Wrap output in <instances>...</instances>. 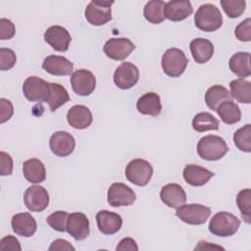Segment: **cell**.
Listing matches in <instances>:
<instances>
[{"label": "cell", "instance_id": "cell-1", "mask_svg": "<svg viewBox=\"0 0 251 251\" xmlns=\"http://www.w3.org/2000/svg\"><path fill=\"white\" fill-rule=\"evenodd\" d=\"M228 151L225 139L219 135L208 134L200 138L197 143V153L199 157L207 161H218Z\"/></svg>", "mask_w": 251, "mask_h": 251}, {"label": "cell", "instance_id": "cell-2", "mask_svg": "<svg viewBox=\"0 0 251 251\" xmlns=\"http://www.w3.org/2000/svg\"><path fill=\"white\" fill-rule=\"evenodd\" d=\"M194 24L200 30L215 31L222 26L223 16L217 6L209 3L203 4L195 13Z\"/></svg>", "mask_w": 251, "mask_h": 251}, {"label": "cell", "instance_id": "cell-3", "mask_svg": "<svg viewBox=\"0 0 251 251\" xmlns=\"http://www.w3.org/2000/svg\"><path fill=\"white\" fill-rule=\"evenodd\" d=\"M240 226V220L228 212L215 214L209 223V231L217 236L227 237L237 232Z\"/></svg>", "mask_w": 251, "mask_h": 251}, {"label": "cell", "instance_id": "cell-4", "mask_svg": "<svg viewBox=\"0 0 251 251\" xmlns=\"http://www.w3.org/2000/svg\"><path fill=\"white\" fill-rule=\"evenodd\" d=\"M188 60L184 52L178 48H170L162 56V69L171 77L180 76L187 67Z\"/></svg>", "mask_w": 251, "mask_h": 251}, {"label": "cell", "instance_id": "cell-5", "mask_svg": "<svg viewBox=\"0 0 251 251\" xmlns=\"http://www.w3.org/2000/svg\"><path fill=\"white\" fill-rule=\"evenodd\" d=\"M126 177L137 186H145L153 176L151 164L144 159H133L126 168Z\"/></svg>", "mask_w": 251, "mask_h": 251}, {"label": "cell", "instance_id": "cell-6", "mask_svg": "<svg viewBox=\"0 0 251 251\" xmlns=\"http://www.w3.org/2000/svg\"><path fill=\"white\" fill-rule=\"evenodd\" d=\"M50 83L36 75L28 76L24 81L23 93L28 101L47 103L51 91Z\"/></svg>", "mask_w": 251, "mask_h": 251}, {"label": "cell", "instance_id": "cell-7", "mask_svg": "<svg viewBox=\"0 0 251 251\" xmlns=\"http://www.w3.org/2000/svg\"><path fill=\"white\" fill-rule=\"evenodd\" d=\"M114 1L92 0L85 8V19L92 25H103L112 20L111 6Z\"/></svg>", "mask_w": 251, "mask_h": 251}, {"label": "cell", "instance_id": "cell-8", "mask_svg": "<svg viewBox=\"0 0 251 251\" xmlns=\"http://www.w3.org/2000/svg\"><path fill=\"white\" fill-rule=\"evenodd\" d=\"M176 216L185 224L198 226L206 223L211 216V209L201 204H183L176 208Z\"/></svg>", "mask_w": 251, "mask_h": 251}, {"label": "cell", "instance_id": "cell-9", "mask_svg": "<svg viewBox=\"0 0 251 251\" xmlns=\"http://www.w3.org/2000/svg\"><path fill=\"white\" fill-rule=\"evenodd\" d=\"M136 199L134 191L125 183H112L108 189L107 201L112 207L130 206Z\"/></svg>", "mask_w": 251, "mask_h": 251}, {"label": "cell", "instance_id": "cell-10", "mask_svg": "<svg viewBox=\"0 0 251 251\" xmlns=\"http://www.w3.org/2000/svg\"><path fill=\"white\" fill-rule=\"evenodd\" d=\"M70 81L74 92L79 96L90 95L96 86L95 75L85 69L75 71L71 75Z\"/></svg>", "mask_w": 251, "mask_h": 251}, {"label": "cell", "instance_id": "cell-11", "mask_svg": "<svg viewBox=\"0 0 251 251\" xmlns=\"http://www.w3.org/2000/svg\"><path fill=\"white\" fill-rule=\"evenodd\" d=\"M134 49L135 45L128 38L125 37L110 38L103 47L106 56L115 61L125 60Z\"/></svg>", "mask_w": 251, "mask_h": 251}, {"label": "cell", "instance_id": "cell-12", "mask_svg": "<svg viewBox=\"0 0 251 251\" xmlns=\"http://www.w3.org/2000/svg\"><path fill=\"white\" fill-rule=\"evenodd\" d=\"M139 78L138 68L130 62L122 63L114 73V83L121 89L126 90L136 84Z\"/></svg>", "mask_w": 251, "mask_h": 251}, {"label": "cell", "instance_id": "cell-13", "mask_svg": "<svg viewBox=\"0 0 251 251\" xmlns=\"http://www.w3.org/2000/svg\"><path fill=\"white\" fill-rule=\"evenodd\" d=\"M25 207L31 212H42L49 204V194L41 185L29 186L24 194Z\"/></svg>", "mask_w": 251, "mask_h": 251}, {"label": "cell", "instance_id": "cell-14", "mask_svg": "<svg viewBox=\"0 0 251 251\" xmlns=\"http://www.w3.org/2000/svg\"><path fill=\"white\" fill-rule=\"evenodd\" d=\"M49 146L52 153L56 156L67 157L74 152L75 141L74 136L68 131L59 130L51 135Z\"/></svg>", "mask_w": 251, "mask_h": 251}, {"label": "cell", "instance_id": "cell-15", "mask_svg": "<svg viewBox=\"0 0 251 251\" xmlns=\"http://www.w3.org/2000/svg\"><path fill=\"white\" fill-rule=\"evenodd\" d=\"M44 40L56 51L66 52L69 49L72 37L69 31L61 25H51L44 32Z\"/></svg>", "mask_w": 251, "mask_h": 251}, {"label": "cell", "instance_id": "cell-16", "mask_svg": "<svg viewBox=\"0 0 251 251\" xmlns=\"http://www.w3.org/2000/svg\"><path fill=\"white\" fill-rule=\"evenodd\" d=\"M67 231L75 240L85 239L90 232L89 221L87 217L80 212L69 214L67 221Z\"/></svg>", "mask_w": 251, "mask_h": 251}, {"label": "cell", "instance_id": "cell-17", "mask_svg": "<svg viewBox=\"0 0 251 251\" xmlns=\"http://www.w3.org/2000/svg\"><path fill=\"white\" fill-rule=\"evenodd\" d=\"M96 223L100 232L112 235L121 229L123 219L117 213L110 212L108 210H101L96 214Z\"/></svg>", "mask_w": 251, "mask_h": 251}, {"label": "cell", "instance_id": "cell-18", "mask_svg": "<svg viewBox=\"0 0 251 251\" xmlns=\"http://www.w3.org/2000/svg\"><path fill=\"white\" fill-rule=\"evenodd\" d=\"M193 12L192 5L188 0H171L166 2L164 8L165 19L173 22H180L188 18Z\"/></svg>", "mask_w": 251, "mask_h": 251}, {"label": "cell", "instance_id": "cell-19", "mask_svg": "<svg viewBox=\"0 0 251 251\" xmlns=\"http://www.w3.org/2000/svg\"><path fill=\"white\" fill-rule=\"evenodd\" d=\"M42 68L53 75H70L73 74L74 64L64 56L49 55L44 59Z\"/></svg>", "mask_w": 251, "mask_h": 251}, {"label": "cell", "instance_id": "cell-20", "mask_svg": "<svg viewBox=\"0 0 251 251\" xmlns=\"http://www.w3.org/2000/svg\"><path fill=\"white\" fill-rule=\"evenodd\" d=\"M162 202L170 208H178L185 204L186 193L177 183H168L164 185L160 191Z\"/></svg>", "mask_w": 251, "mask_h": 251}, {"label": "cell", "instance_id": "cell-21", "mask_svg": "<svg viewBox=\"0 0 251 251\" xmlns=\"http://www.w3.org/2000/svg\"><path fill=\"white\" fill-rule=\"evenodd\" d=\"M13 231L24 237H30L37 228V224L34 218L29 213H19L13 216L11 220Z\"/></svg>", "mask_w": 251, "mask_h": 251}, {"label": "cell", "instance_id": "cell-22", "mask_svg": "<svg viewBox=\"0 0 251 251\" xmlns=\"http://www.w3.org/2000/svg\"><path fill=\"white\" fill-rule=\"evenodd\" d=\"M92 114L84 105H75L71 107L67 113V121L69 125L75 129H84L92 123Z\"/></svg>", "mask_w": 251, "mask_h": 251}, {"label": "cell", "instance_id": "cell-23", "mask_svg": "<svg viewBox=\"0 0 251 251\" xmlns=\"http://www.w3.org/2000/svg\"><path fill=\"white\" fill-rule=\"evenodd\" d=\"M182 176L185 182L189 185L202 186L206 184L210 178L215 176V174L206 168L194 164H189L184 167Z\"/></svg>", "mask_w": 251, "mask_h": 251}, {"label": "cell", "instance_id": "cell-24", "mask_svg": "<svg viewBox=\"0 0 251 251\" xmlns=\"http://www.w3.org/2000/svg\"><path fill=\"white\" fill-rule=\"evenodd\" d=\"M189 48L193 60L198 64L207 63L214 54L213 43L210 40L202 37L191 40Z\"/></svg>", "mask_w": 251, "mask_h": 251}, {"label": "cell", "instance_id": "cell-25", "mask_svg": "<svg viewBox=\"0 0 251 251\" xmlns=\"http://www.w3.org/2000/svg\"><path fill=\"white\" fill-rule=\"evenodd\" d=\"M136 109L142 115L156 117L162 111L160 96L155 92L144 93L136 102Z\"/></svg>", "mask_w": 251, "mask_h": 251}, {"label": "cell", "instance_id": "cell-26", "mask_svg": "<svg viewBox=\"0 0 251 251\" xmlns=\"http://www.w3.org/2000/svg\"><path fill=\"white\" fill-rule=\"evenodd\" d=\"M23 174L25 179L31 183H40L46 178V171L43 163L31 158L23 163Z\"/></svg>", "mask_w": 251, "mask_h": 251}, {"label": "cell", "instance_id": "cell-27", "mask_svg": "<svg viewBox=\"0 0 251 251\" xmlns=\"http://www.w3.org/2000/svg\"><path fill=\"white\" fill-rule=\"evenodd\" d=\"M230 71L240 78L248 77L251 75L250 53L237 52L233 54L228 62Z\"/></svg>", "mask_w": 251, "mask_h": 251}, {"label": "cell", "instance_id": "cell-28", "mask_svg": "<svg viewBox=\"0 0 251 251\" xmlns=\"http://www.w3.org/2000/svg\"><path fill=\"white\" fill-rule=\"evenodd\" d=\"M230 96L239 103H251V82L244 78H236L229 83Z\"/></svg>", "mask_w": 251, "mask_h": 251}, {"label": "cell", "instance_id": "cell-29", "mask_svg": "<svg viewBox=\"0 0 251 251\" xmlns=\"http://www.w3.org/2000/svg\"><path fill=\"white\" fill-rule=\"evenodd\" d=\"M226 100H231V96L227 88L224 85L215 84L209 87L205 93L206 105L212 111H216L217 107Z\"/></svg>", "mask_w": 251, "mask_h": 251}, {"label": "cell", "instance_id": "cell-30", "mask_svg": "<svg viewBox=\"0 0 251 251\" xmlns=\"http://www.w3.org/2000/svg\"><path fill=\"white\" fill-rule=\"evenodd\" d=\"M221 120L226 125H233L240 121L241 112L237 104L232 100H226L222 102L216 109Z\"/></svg>", "mask_w": 251, "mask_h": 251}, {"label": "cell", "instance_id": "cell-31", "mask_svg": "<svg viewBox=\"0 0 251 251\" xmlns=\"http://www.w3.org/2000/svg\"><path fill=\"white\" fill-rule=\"evenodd\" d=\"M166 2L161 0L148 1L143 9V16L147 22L150 24L158 25L165 20L164 8Z\"/></svg>", "mask_w": 251, "mask_h": 251}, {"label": "cell", "instance_id": "cell-32", "mask_svg": "<svg viewBox=\"0 0 251 251\" xmlns=\"http://www.w3.org/2000/svg\"><path fill=\"white\" fill-rule=\"evenodd\" d=\"M51 91L48 98V105L50 108V111L54 112L64 104L70 101V95L67 91V89L60 83H50Z\"/></svg>", "mask_w": 251, "mask_h": 251}, {"label": "cell", "instance_id": "cell-33", "mask_svg": "<svg viewBox=\"0 0 251 251\" xmlns=\"http://www.w3.org/2000/svg\"><path fill=\"white\" fill-rule=\"evenodd\" d=\"M192 127L197 132L207 130H218L219 121L208 112H201L194 116L192 120Z\"/></svg>", "mask_w": 251, "mask_h": 251}, {"label": "cell", "instance_id": "cell-34", "mask_svg": "<svg viewBox=\"0 0 251 251\" xmlns=\"http://www.w3.org/2000/svg\"><path fill=\"white\" fill-rule=\"evenodd\" d=\"M234 145L243 152H251V125L247 124L233 133Z\"/></svg>", "mask_w": 251, "mask_h": 251}, {"label": "cell", "instance_id": "cell-35", "mask_svg": "<svg viewBox=\"0 0 251 251\" xmlns=\"http://www.w3.org/2000/svg\"><path fill=\"white\" fill-rule=\"evenodd\" d=\"M236 204L240 210L241 216L245 223L250 224L251 220V190L250 188L242 189L236 196Z\"/></svg>", "mask_w": 251, "mask_h": 251}, {"label": "cell", "instance_id": "cell-36", "mask_svg": "<svg viewBox=\"0 0 251 251\" xmlns=\"http://www.w3.org/2000/svg\"><path fill=\"white\" fill-rule=\"evenodd\" d=\"M221 6L226 13V15L230 18H238L240 17L246 7L245 0H222Z\"/></svg>", "mask_w": 251, "mask_h": 251}, {"label": "cell", "instance_id": "cell-37", "mask_svg": "<svg viewBox=\"0 0 251 251\" xmlns=\"http://www.w3.org/2000/svg\"><path fill=\"white\" fill-rule=\"evenodd\" d=\"M69 214L65 211H56L49 215L46 219L47 224L59 232L67 231V221Z\"/></svg>", "mask_w": 251, "mask_h": 251}, {"label": "cell", "instance_id": "cell-38", "mask_svg": "<svg viewBox=\"0 0 251 251\" xmlns=\"http://www.w3.org/2000/svg\"><path fill=\"white\" fill-rule=\"evenodd\" d=\"M17 61V56L12 49L0 48V70L7 71L12 69Z\"/></svg>", "mask_w": 251, "mask_h": 251}, {"label": "cell", "instance_id": "cell-39", "mask_svg": "<svg viewBox=\"0 0 251 251\" xmlns=\"http://www.w3.org/2000/svg\"><path fill=\"white\" fill-rule=\"evenodd\" d=\"M234 35L239 41L248 42L251 40V20L250 18L245 19L237 25L234 30Z\"/></svg>", "mask_w": 251, "mask_h": 251}, {"label": "cell", "instance_id": "cell-40", "mask_svg": "<svg viewBox=\"0 0 251 251\" xmlns=\"http://www.w3.org/2000/svg\"><path fill=\"white\" fill-rule=\"evenodd\" d=\"M16 33V27L13 22L9 19H0V39H11Z\"/></svg>", "mask_w": 251, "mask_h": 251}, {"label": "cell", "instance_id": "cell-41", "mask_svg": "<svg viewBox=\"0 0 251 251\" xmlns=\"http://www.w3.org/2000/svg\"><path fill=\"white\" fill-rule=\"evenodd\" d=\"M21 251L22 247L19 240L13 235H6L0 241V251Z\"/></svg>", "mask_w": 251, "mask_h": 251}, {"label": "cell", "instance_id": "cell-42", "mask_svg": "<svg viewBox=\"0 0 251 251\" xmlns=\"http://www.w3.org/2000/svg\"><path fill=\"white\" fill-rule=\"evenodd\" d=\"M0 108H1L0 122H1V124H3L12 118V116L14 114V107H13V104L11 103V101H9L8 99H5V98H1L0 99Z\"/></svg>", "mask_w": 251, "mask_h": 251}, {"label": "cell", "instance_id": "cell-43", "mask_svg": "<svg viewBox=\"0 0 251 251\" xmlns=\"http://www.w3.org/2000/svg\"><path fill=\"white\" fill-rule=\"evenodd\" d=\"M0 162H1V166H0V175L1 176H10L13 172V159L12 157L4 152L1 151L0 152Z\"/></svg>", "mask_w": 251, "mask_h": 251}, {"label": "cell", "instance_id": "cell-44", "mask_svg": "<svg viewBox=\"0 0 251 251\" xmlns=\"http://www.w3.org/2000/svg\"><path fill=\"white\" fill-rule=\"evenodd\" d=\"M116 250L117 251H137L138 246L134 239L130 237H125L119 242Z\"/></svg>", "mask_w": 251, "mask_h": 251}, {"label": "cell", "instance_id": "cell-45", "mask_svg": "<svg viewBox=\"0 0 251 251\" xmlns=\"http://www.w3.org/2000/svg\"><path fill=\"white\" fill-rule=\"evenodd\" d=\"M49 250H75V247L65 239H56L49 246Z\"/></svg>", "mask_w": 251, "mask_h": 251}, {"label": "cell", "instance_id": "cell-46", "mask_svg": "<svg viewBox=\"0 0 251 251\" xmlns=\"http://www.w3.org/2000/svg\"><path fill=\"white\" fill-rule=\"evenodd\" d=\"M199 243L203 244V246H202V247H201V246H200V247H197V248H195V249H203V248L205 247V246H204V244H207V241H200ZM208 248H221V249H224V248H223V247H221V246H216V245H213V244H212V245H209V246H208Z\"/></svg>", "mask_w": 251, "mask_h": 251}]
</instances>
